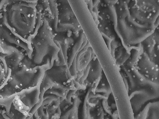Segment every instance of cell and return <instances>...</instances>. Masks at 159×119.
Segmentation results:
<instances>
[{
	"label": "cell",
	"mask_w": 159,
	"mask_h": 119,
	"mask_svg": "<svg viewBox=\"0 0 159 119\" xmlns=\"http://www.w3.org/2000/svg\"><path fill=\"white\" fill-rule=\"evenodd\" d=\"M158 94L144 89L134 91L130 94L129 98L133 109L137 111L148 100L154 99L158 97Z\"/></svg>",
	"instance_id": "obj_1"
},
{
	"label": "cell",
	"mask_w": 159,
	"mask_h": 119,
	"mask_svg": "<svg viewBox=\"0 0 159 119\" xmlns=\"http://www.w3.org/2000/svg\"><path fill=\"white\" fill-rule=\"evenodd\" d=\"M131 16L138 22L142 24H154L159 17V11L150 12L140 10L134 5L128 4Z\"/></svg>",
	"instance_id": "obj_2"
},
{
	"label": "cell",
	"mask_w": 159,
	"mask_h": 119,
	"mask_svg": "<svg viewBox=\"0 0 159 119\" xmlns=\"http://www.w3.org/2000/svg\"><path fill=\"white\" fill-rule=\"evenodd\" d=\"M136 80L137 85L141 87H147L152 89L155 92L158 93V83L145 77L139 71L134 65L130 67Z\"/></svg>",
	"instance_id": "obj_3"
},
{
	"label": "cell",
	"mask_w": 159,
	"mask_h": 119,
	"mask_svg": "<svg viewBox=\"0 0 159 119\" xmlns=\"http://www.w3.org/2000/svg\"><path fill=\"white\" fill-rule=\"evenodd\" d=\"M37 40L34 44L35 51L34 62L35 64L41 66L44 57L48 51V45L42 39Z\"/></svg>",
	"instance_id": "obj_4"
},
{
	"label": "cell",
	"mask_w": 159,
	"mask_h": 119,
	"mask_svg": "<svg viewBox=\"0 0 159 119\" xmlns=\"http://www.w3.org/2000/svg\"><path fill=\"white\" fill-rule=\"evenodd\" d=\"M90 68L86 79L89 83H92L101 75L102 69L96 57H94L90 62Z\"/></svg>",
	"instance_id": "obj_5"
},
{
	"label": "cell",
	"mask_w": 159,
	"mask_h": 119,
	"mask_svg": "<svg viewBox=\"0 0 159 119\" xmlns=\"http://www.w3.org/2000/svg\"><path fill=\"white\" fill-rule=\"evenodd\" d=\"M43 25L39 31L40 37L51 47L56 49H59L51 37L48 23L45 18L43 19Z\"/></svg>",
	"instance_id": "obj_6"
},
{
	"label": "cell",
	"mask_w": 159,
	"mask_h": 119,
	"mask_svg": "<svg viewBox=\"0 0 159 119\" xmlns=\"http://www.w3.org/2000/svg\"><path fill=\"white\" fill-rule=\"evenodd\" d=\"M84 39V36L83 33L80 35L79 38L73 46L70 53V54L67 60V65L69 68L71 65L72 62L82 45Z\"/></svg>",
	"instance_id": "obj_7"
},
{
	"label": "cell",
	"mask_w": 159,
	"mask_h": 119,
	"mask_svg": "<svg viewBox=\"0 0 159 119\" xmlns=\"http://www.w3.org/2000/svg\"><path fill=\"white\" fill-rule=\"evenodd\" d=\"M49 2L50 5L52 8L51 10H52L54 19L53 21V28L54 30L56 32H60L62 31H66L67 30L66 29L63 28L61 27H58V12L56 7L54 3H53V1L52 0H50Z\"/></svg>",
	"instance_id": "obj_8"
},
{
	"label": "cell",
	"mask_w": 159,
	"mask_h": 119,
	"mask_svg": "<svg viewBox=\"0 0 159 119\" xmlns=\"http://www.w3.org/2000/svg\"><path fill=\"white\" fill-rule=\"evenodd\" d=\"M122 66L123 70L127 75L130 84V87L132 89H135L137 86V84L134 76L130 70L128 69L125 66Z\"/></svg>",
	"instance_id": "obj_9"
},
{
	"label": "cell",
	"mask_w": 159,
	"mask_h": 119,
	"mask_svg": "<svg viewBox=\"0 0 159 119\" xmlns=\"http://www.w3.org/2000/svg\"><path fill=\"white\" fill-rule=\"evenodd\" d=\"M130 55V51L126 50L122 56L116 61L117 65L119 66H122L129 58Z\"/></svg>",
	"instance_id": "obj_10"
},
{
	"label": "cell",
	"mask_w": 159,
	"mask_h": 119,
	"mask_svg": "<svg viewBox=\"0 0 159 119\" xmlns=\"http://www.w3.org/2000/svg\"><path fill=\"white\" fill-rule=\"evenodd\" d=\"M95 92H102L105 93V95L108 96V95L111 93L110 87L108 85H102L97 86Z\"/></svg>",
	"instance_id": "obj_11"
},
{
	"label": "cell",
	"mask_w": 159,
	"mask_h": 119,
	"mask_svg": "<svg viewBox=\"0 0 159 119\" xmlns=\"http://www.w3.org/2000/svg\"><path fill=\"white\" fill-rule=\"evenodd\" d=\"M59 27L65 29L67 30H71L73 31H76L79 29L75 25H74L70 22H65L59 23Z\"/></svg>",
	"instance_id": "obj_12"
},
{
	"label": "cell",
	"mask_w": 159,
	"mask_h": 119,
	"mask_svg": "<svg viewBox=\"0 0 159 119\" xmlns=\"http://www.w3.org/2000/svg\"><path fill=\"white\" fill-rule=\"evenodd\" d=\"M37 15V16L36 27L34 31V33H33V34L32 35V36H35L37 34L41 24V13L39 11V12H38Z\"/></svg>",
	"instance_id": "obj_13"
},
{
	"label": "cell",
	"mask_w": 159,
	"mask_h": 119,
	"mask_svg": "<svg viewBox=\"0 0 159 119\" xmlns=\"http://www.w3.org/2000/svg\"><path fill=\"white\" fill-rule=\"evenodd\" d=\"M102 104L105 111L110 115L112 116V114L111 112L110 107L109 106L108 104L107 98L103 99L102 102Z\"/></svg>",
	"instance_id": "obj_14"
},
{
	"label": "cell",
	"mask_w": 159,
	"mask_h": 119,
	"mask_svg": "<svg viewBox=\"0 0 159 119\" xmlns=\"http://www.w3.org/2000/svg\"><path fill=\"white\" fill-rule=\"evenodd\" d=\"M121 75L122 77L123 80H124V82L125 83V87H126V88L127 89L128 92V90H129V85L128 84V82L127 81V80L126 79V78L125 76V75H124V74L122 72H120Z\"/></svg>",
	"instance_id": "obj_15"
},
{
	"label": "cell",
	"mask_w": 159,
	"mask_h": 119,
	"mask_svg": "<svg viewBox=\"0 0 159 119\" xmlns=\"http://www.w3.org/2000/svg\"><path fill=\"white\" fill-rule=\"evenodd\" d=\"M119 0H104L105 2L107 4H115Z\"/></svg>",
	"instance_id": "obj_16"
},
{
	"label": "cell",
	"mask_w": 159,
	"mask_h": 119,
	"mask_svg": "<svg viewBox=\"0 0 159 119\" xmlns=\"http://www.w3.org/2000/svg\"><path fill=\"white\" fill-rule=\"evenodd\" d=\"M99 1L100 0H92L93 7H94L96 6Z\"/></svg>",
	"instance_id": "obj_17"
},
{
	"label": "cell",
	"mask_w": 159,
	"mask_h": 119,
	"mask_svg": "<svg viewBox=\"0 0 159 119\" xmlns=\"http://www.w3.org/2000/svg\"><path fill=\"white\" fill-rule=\"evenodd\" d=\"M124 1L127 4H128L131 0H124Z\"/></svg>",
	"instance_id": "obj_18"
}]
</instances>
